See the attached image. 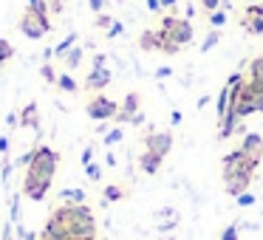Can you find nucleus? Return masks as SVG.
<instances>
[{
  "label": "nucleus",
  "instance_id": "nucleus-1",
  "mask_svg": "<svg viewBox=\"0 0 263 240\" xmlns=\"http://www.w3.org/2000/svg\"><path fill=\"white\" fill-rule=\"evenodd\" d=\"M51 215L68 226L74 240L77 237H97V221H93V212L85 204H63Z\"/></svg>",
  "mask_w": 263,
  "mask_h": 240
},
{
  "label": "nucleus",
  "instance_id": "nucleus-2",
  "mask_svg": "<svg viewBox=\"0 0 263 240\" xmlns=\"http://www.w3.org/2000/svg\"><path fill=\"white\" fill-rule=\"evenodd\" d=\"M57 167H60V153H57V150H51L48 144H37V147H34V161L29 164V170H26V172L43 178V181H54Z\"/></svg>",
  "mask_w": 263,
  "mask_h": 240
},
{
  "label": "nucleus",
  "instance_id": "nucleus-3",
  "mask_svg": "<svg viewBox=\"0 0 263 240\" xmlns=\"http://www.w3.org/2000/svg\"><path fill=\"white\" fill-rule=\"evenodd\" d=\"M159 29L164 31L167 40L176 43L178 48H184L187 43H193V37H195L193 23H190L187 17H176V14H164V17H161V26H159Z\"/></svg>",
  "mask_w": 263,
  "mask_h": 240
},
{
  "label": "nucleus",
  "instance_id": "nucleus-4",
  "mask_svg": "<svg viewBox=\"0 0 263 240\" xmlns=\"http://www.w3.org/2000/svg\"><path fill=\"white\" fill-rule=\"evenodd\" d=\"M257 161H249L243 155V150L240 147H235L232 153H227L221 158V172H223V181L227 178H232V175H255V170H257Z\"/></svg>",
  "mask_w": 263,
  "mask_h": 240
},
{
  "label": "nucleus",
  "instance_id": "nucleus-5",
  "mask_svg": "<svg viewBox=\"0 0 263 240\" xmlns=\"http://www.w3.org/2000/svg\"><path fill=\"white\" fill-rule=\"evenodd\" d=\"M85 113H88V119H93V122H114L116 119V113H119V102H114L110 96H93L91 102H88V108H85Z\"/></svg>",
  "mask_w": 263,
  "mask_h": 240
},
{
  "label": "nucleus",
  "instance_id": "nucleus-6",
  "mask_svg": "<svg viewBox=\"0 0 263 240\" xmlns=\"http://www.w3.org/2000/svg\"><path fill=\"white\" fill-rule=\"evenodd\" d=\"M144 150L161 155V158H164V155H170V150H173L170 130H153V133H147V136H144Z\"/></svg>",
  "mask_w": 263,
  "mask_h": 240
},
{
  "label": "nucleus",
  "instance_id": "nucleus-7",
  "mask_svg": "<svg viewBox=\"0 0 263 240\" xmlns=\"http://www.w3.org/2000/svg\"><path fill=\"white\" fill-rule=\"evenodd\" d=\"M17 29L23 31V37H29V40H43V37L48 34V29L40 23V17H37L31 9H26V12H23V17H20Z\"/></svg>",
  "mask_w": 263,
  "mask_h": 240
},
{
  "label": "nucleus",
  "instance_id": "nucleus-8",
  "mask_svg": "<svg viewBox=\"0 0 263 240\" xmlns=\"http://www.w3.org/2000/svg\"><path fill=\"white\" fill-rule=\"evenodd\" d=\"M48 189H51V181H43V178L31 175V172L23 175V195L29 201H46Z\"/></svg>",
  "mask_w": 263,
  "mask_h": 240
},
{
  "label": "nucleus",
  "instance_id": "nucleus-9",
  "mask_svg": "<svg viewBox=\"0 0 263 240\" xmlns=\"http://www.w3.org/2000/svg\"><path fill=\"white\" fill-rule=\"evenodd\" d=\"M139 108H142V96L139 93H127L125 99L119 102V113H116V125H130V119L139 113Z\"/></svg>",
  "mask_w": 263,
  "mask_h": 240
},
{
  "label": "nucleus",
  "instance_id": "nucleus-10",
  "mask_svg": "<svg viewBox=\"0 0 263 240\" xmlns=\"http://www.w3.org/2000/svg\"><path fill=\"white\" fill-rule=\"evenodd\" d=\"M167 43V34L161 29H144L142 34H139V46H142V51H159L164 48Z\"/></svg>",
  "mask_w": 263,
  "mask_h": 240
},
{
  "label": "nucleus",
  "instance_id": "nucleus-11",
  "mask_svg": "<svg viewBox=\"0 0 263 240\" xmlns=\"http://www.w3.org/2000/svg\"><path fill=\"white\" fill-rule=\"evenodd\" d=\"M114 82V71L110 68H91V74H85V88L88 91H105Z\"/></svg>",
  "mask_w": 263,
  "mask_h": 240
},
{
  "label": "nucleus",
  "instance_id": "nucleus-12",
  "mask_svg": "<svg viewBox=\"0 0 263 240\" xmlns=\"http://www.w3.org/2000/svg\"><path fill=\"white\" fill-rule=\"evenodd\" d=\"M240 150H243V155L249 161H257V164H260V158H263V138H260V133H246L243 142H240Z\"/></svg>",
  "mask_w": 263,
  "mask_h": 240
},
{
  "label": "nucleus",
  "instance_id": "nucleus-13",
  "mask_svg": "<svg viewBox=\"0 0 263 240\" xmlns=\"http://www.w3.org/2000/svg\"><path fill=\"white\" fill-rule=\"evenodd\" d=\"M40 237H46V240H74V237H71V232H68V226H65L63 221H57L54 215L46 221V226H43Z\"/></svg>",
  "mask_w": 263,
  "mask_h": 240
},
{
  "label": "nucleus",
  "instance_id": "nucleus-14",
  "mask_svg": "<svg viewBox=\"0 0 263 240\" xmlns=\"http://www.w3.org/2000/svg\"><path fill=\"white\" fill-rule=\"evenodd\" d=\"M249 184H252V175H232L223 181V189H227V195L238 198V195L249 192Z\"/></svg>",
  "mask_w": 263,
  "mask_h": 240
},
{
  "label": "nucleus",
  "instance_id": "nucleus-15",
  "mask_svg": "<svg viewBox=\"0 0 263 240\" xmlns=\"http://www.w3.org/2000/svg\"><path fill=\"white\" fill-rule=\"evenodd\" d=\"M161 155H156V153H150V150H144L142 155H139V170L142 172H147V175H156V172L161 170Z\"/></svg>",
  "mask_w": 263,
  "mask_h": 240
},
{
  "label": "nucleus",
  "instance_id": "nucleus-16",
  "mask_svg": "<svg viewBox=\"0 0 263 240\" xmlns=\"http://www.w3.org/2000/svg\"><path fill=\"white\" fill-rule=\"evenodd\" d=\"M240 29H246L249 34H263V17H257V14H249V12H243L240 14Z\"/></svg>",
  "mask_w": 263,
  "mask_h": 240
},
{
  "label": "nucleus",
  "instance_id": "nucleus-17",
  "mask_svg": "<svg viewBox=\"0 0 263 240\" xmlns=\"http://www.w3.org/2000/svg\"><path fill=\"white\" fill-rule=\"evenodd\" d=\"M29 9L37 14V17H40V23L51 31V17H48V12H51V9H48V0H29Z\"/></svg>",
  "mask_w": 263,
  "mask_h": 240
},
{
  "label": "nucleus",
  "instance_id": "nucleus-18",
  "mask_svg": "<svg viewBox=\"0 0 263 240\" xmlns=\"http://www.w3.org/2000/svg\"><path fill=\"white\" fill-rule=\"evenodd\" d=\"M20 127H31V130H40V119H37V105H26L23 113H20Z\"/></svg>",
  "mask_w": 263,
  "mask_h": 240
},
{
  "label": "nucleus",
  "instance_id": "nucleus-19",
  "mask_svg": "<svg viewBox=\"0 0 263 240\" xmlns=\"http://www.w3.org/2000/svg\"><path fill=\"white\" fill-rule=\"evenodd\" d=\"M74 46H77V31H71L68 37H63V40L54 46V57H57V59H65V57H68V51H71Z\"/></svg>",
  "mask_w": 263,
  "mask_h": 240
},
{
  "label": "nucleus",
  "instance_id": "nucleus-20",
  "mask_svg": "<svg viewBox=\"0 0 263 240\" xmlns=\"http://www.w3.org/2000/svg\"><path fill=\"white\" fill-rule=\"evenodd\" d=\"M229 93H232V88L229 85H223L221 88V93L215 96V113H218V122L227 116V110H229Z\"/></svg>",
  "mask_w": 263,
  "mask_h": 240
},
{
  "label": "nucleus",
  "instance_id": "nucleus-21",
  "mask_svg": "<svg viewBox=\"0 0 263 240\" xmlns=\"http://www.w3.org/2000/svg\"><path fill=\"white\" fill-rule=\"evenodd\" d=\"M60 201H63V204H85V189L68 187V189L60 192Z\"/></svg>",
  "mask_w": 263,
  "mask_h": 240
},
{
  "label": "nucleus",
  "instance_id": "nucleus-22",
  "mask_svg": "<svg viewBox=\"0 0 263 240\" xmlns=\"http://www.w3.org/2000/svg\"><path fill=\"white\" fill-rule=\"evenodd\" d=\"M82 57H85V48H82V46H74V48L68 51V57H65V68H68V71H77V68L82 65Z\"/></svg>",
  "mask_w": 263,
  "mask_h": 240
},
{
  "label": "nucleus",
  "instance_id": "nucleus-23",
  "mask_svg": "<svg viewBox=\"0 0 263 240\" xmlns=\"http://www.w3.org/2000/svg\"><path fill=\"white\" fill-rule=\"evenodd\" d=\"M125 198V189L116 187V184H108V187L102 189V206H108L110 201H122Z\"/></svg>",
  "mask_w": 263,
  "mask_h": 240
},
{
  "label": "nucleus",
  "instance_id": "nucleus-24",
  "mask_svg": "<svg viewBox=\"0 0 263 240\" xmlns=\"http://www.w3.org/2000/svg\"><path fill=\"white\" fill-rule=\"evenodd\" d=\"M57 88L65 93H77L80 91V85H77V79L71 74H57Z\"/></svg>",
  "mask_w": 263,
  "mask_h": 240
},
{
  "label": "nucleus",
  "instance_id": "nucleus-25",
  "mask_svg": "<svg viewBox=\"0 0 263 240\" xmlns=\"http://www.w3.org/2000/svg\"><path fill=\"white\" fill-rule=\"evenodd\" d=\"M20 195L23 192H14L12 201H9V223H14V226L20 223Z\"/></svg>",
  "mask_w": 263,
  "mask_h": 240
},
{
  "label": "nucleus",
  "instance_id": "nucleus-26",
  "mask_svg": "<svg viewBox=\"0 0 263 240\" xmlns=\"http://www.w3.org/2000/svg\"><path fill=\"white\" fill-rule=\"evenodd\" d=\"M122 138H125V130H122V127H110V130L102 136V144L105 147H114V144L122 142Z\"/></svg>",
  "mask_w": 263,
  "mask_h": 240
},
{
  "label": "nucleus",
  "instance_id": "nucleus-27",
  "mask_svg": "<svg viewBox=\"0 0 263 240\" xmlns=\"http://www.w3.org/2000/svg\"><path fill=\"white\" fill-rule=\"evenodd\" d=\"M249 79L257 82V85H263V63H260V57H255L249 63Z\"/></svg>",
  "mask_w": 263,
  "mask_h": 240
},
{
  "label": "nucleus",
  "instance_id": "nucleus-28",
  "mask_svg": "<svg viewBox=\"0 0 263 240\" xmlns=\"http://www.w3.org/2000/svg\"><path fill=\"white\" fill-rule=\"evenodd\" d=\"M218 40H221V31L218 29H212L210 34L204 37V43H201V54H206V51H212V48L218 46Z\"/></svg>",
  "mask_w": 263,
  "mask_h": 240
},
{
  "label": "nucleus",
  "instance_id": "nucleus-29",
  "mask_svg": "<svg viewBox=\"0 0 263 240\" xmlns=\"http://www.w3.org/2000/svg\"><path fill=\"white\" fill-rule=\"evenodd\" d=\"M12 57H14V46L9 40H3V37H0V65H6Z\"/></svg>",
  "mask_w": 263,
  "mask_h": 240
},
{
  "label": "nucleus",
  "instance_id": "nucleus-30",
  "mask_svg": "<svg viewBox=\"0 0 263 240\" xmlns=\"http://www.w3.org/2000/svg\"><path fill=\"white\" fill-rule=\"evenodd\" d=\"M249 79V76H246ZM252 82V79H249ZM252 99H255V110L257 113H263V85H257V82H252Z\"/></svg>",
  "mask_w": 263,
  "mask_h": 240
},
{
  "label": "nucleus",
  "instance_id": "nucleus-31",
  "mask_svg": "<svg viewBox=\"0 0 263 240\" xmlns=\"http://www.w3.org/2000/svg\"><path fill=\"white\" fill-rule=\"evenodd\" d=\"M223 23H227V12H223V9H218V12H210V26H212V29H221Z\"/></svg>",
  "mask_w": 263,
  "mask_h": 240
},
{
  "label": "nucleus",
  "instance_id": "nucleus-32",
  "mask_svg": "<svg viewBox=\"0 0 263 240\" xmlns=\"http://www.w3.org/2000/svg\"><path fill=\"white\" fill-rule=\"evenodd\" d=\"M12 172H14V161L3 158V167H0V181H3V184H9V178H12Z\"/></svg>",
  "mask_w": 263,
  "mask_h": 240
},
{
  "label": "nucleus",
  "instance_id": "nucleus-33",
  "mask_svg": "<svg viewBox=\"0 0 263 240\" xmlns=\"http://www.w3.org/2000/svg\"><path fill=\"white\" fill-rule=\"evenodd\" d=\"M31 161H34V150H29V153H23V155H17V158H14V167H17V170H29V164Z\"/></svg>",
  "mask_w": 263,
  "mask_h": 240
},
{
  "label": "nucleus",
  "instance_id": "nucleus-34",
  "mask_svg": "<svg viewBox=\"0 0 263 240\" xmlns=\"http://www.w3.org/2000/svg\"><path fill=\"white\" fill-rule=\"evenodd\" d=\"M122 31H125V23L114 20V23H110V29L105 31V37H108V40H114V37H122Z\"/></svg>",
  "mask_w": 263,
  "mask_h": 240
},
{
  "label": "nucleus",
  "instance_id": "nucleus-35",
  "mask_svg": "<svg viewBox=\"0 0 263 240\" xmlns=\"http://www.w3.org/2000/svg\"><path fill=\"white\" fill-rule=\"evenodd\" d=\"M85 175L91 178V181H99V178H102V167H99V164H93V161H91V164L85 167Z\"/></svg>",
  "mask_w": 263,
  "mask_h": 240
},
{
  "label": "nucleus",
  "instance_id": "nucleus-36",
  "mask_svg": "<svg viewBox=\"0 0 263 240\" xmlns=\"http://www.w3.org/2000/svg\"><path fill=\"white\" fill-rule=\"evenodd\" d=\"M238 229H240L238 223H229V226L221 232V240H238Z\"/></svg>",
  "mask_w": 263,
  "mask_h": 240
},
{
  "label": "nucleus",
  "instance_id": "nucleus-37",
  "mask_svg": "<svg viewBox=\"0 0 263 240\" xmlns=\"http://www.w3.org/2000/svg\"><path fill=\"white\" fill-rule=\"evenodd\" d=\"M40 74H43V79H46V82H57V74H54V68H51V63H43V68H40Z\"/></svg>",
  "mask_w": 263,
  "mask_h": 240
},
{
  "label": "nucleus",
  "instance_id": "nucleus-38",
  "mask_svg": "<svg viewBox=\"0 0 263 240\" xmlns=\"http://www.w3.org/2000/svg\"><path fill=\"white\" fill-rule=\"evenodd\" d=\"M201 9H204L206 14H210V12H218V9H221V0H201Z\"/></svg>",
  "mask_w": 263,
  "mask_h": 240
},
{
  "label": "nucleus",
  "instance_id": "nucleus-39",
  "mask_svg": "<svg viewBox=\"0 0 263 240\" xmlns=\"http://www.w3.org/2000/svg\"><path fill=\"white\" fill-rule=\"evenodd\" d=\"M235 201H238V206H252V204H255V195H252V192H243V195H238V198H235Z\"/></svg>",
  "mask_w": 263,
  "mask_h": 240
},
{
  "label": "nucleus",
  "instance_id": "nucleus-40",
  "mask_svg": "<svg viewBox=\"0 0 263 240\" xmlns=\"http://www.w3.org/2000/svg\"><path fill=\"white\" fill-rule=\"evenodd\" d=\"M82 167H88V164H91V161H93V144H88V147L85 150H82Z\"/></svg>",
  "mask_w": 263,
  "mask_h": 240
},
{
  "label": "nucleus",
  "instance_id": "nucleus-41",
  "mask_svg": "<svg viewBox=\"0 0 263 240\" xmlns=\"http://www.w3.org/2000/svg\"><path fill=\"white\" fill-rule=\"evenodd\" d=\"M110 23H114V17H108V14H97V29H110Z\"/></svg>",
  "mask_w": 263,
  "mask_h": 240
},
{
  "label": "nucleus",
  "instance_id": "nucleus-42",
  "mask_svg": "<svg viewBox=\"0 0 263 240\" xmlns=\"http://www.w3.org/2000/svg\"><path fill=\"white\" fill-rule=\"evenodd\" d=\"M243 12H249V14H257V17H263V0H260V3H249V6L243 9Z\"/></svg>",
  "mask_w": 263,
  "mask_h": 240
},
{
  "label": "nucleus",
  "instance_id": "nucleus-43",
  "mask_svg": "<svg viewBox=\"0 0 263 240\" xmlns=\"http://www.w3.org/2000/svg\"><path fill=\"white\" fill-rule=\"evenodd\" d=\"M88 6H91L93 14H102L105 12V0H88Z\"/></svg>",
  "mask_w": 263,
  "mask_h": 240
},
{
  "label": "nucleus",
  "instance_id": "nucleus-44",
  "mask_svg": "<svg viewBox=\"0 0 263 240\" xmlns=\"http://www.w3.org/2000/svg\"><path fill=\"white\" fill-rule=\"evenodd\" d=\"M93 68H108V57L105 54H93Z\"/></svg>",
  "mask_w": 263,
  "mask_h": 240
},
{
  "label": "nucleus",
  "instance_id": "nucleus-45",
  "mask_svg": "<svg viewBox=\"0 0 263 240\" xmlns=\"http://www.w3.org/2000/svg\"><path fill=\"white\" fill-rule=\"evenodd\" d=\"M173 76V68H167V65H161L159 71H156V79H170Z\"/></svg>",
  "mask_w": 263,
  "mask_h": 240
},
{
  "label": "nucleus",
  "instance_id": "nucleus-46",
  "mask_svg": "<svg viewBox=\"0 0 263 240\" xmlns=\"http://www.w3.org/2000/svg\"><path fill=\"white\" fill-rule=\"evenodd\" d=\"M12 226H14V223H6V226H3V234H0V240H20V237H14V234H12Z\"/></svg>",
  "mask_w": 263,
  "mask_h": 240
},
{
  "label": "nucleus",
  "instance_id": "nucleus-47",
  "mask_svg": "<svg viewBox=\"0 0 263 240\" xmlns=\"http://www.w3.org/2000/svg\"><path fill=\"white\" fill-rule=\"evenodd\" d=\"M48 9H51V12H63V9H65V0H48Z\"/></svg>",
  "mask_w": 263,
  "mask_h": 240
},
{
  "label": "nucleus",
  "instance_id": "nucleus-48",
  "mask_svg": "<svg viewBox=\"0 0 263 240\" xmlns=\"http://www.w3.org/2000/svg\"><path fill=\"white\" fill-rule=\"evenodd\" d=\"M0 155H3V158L9 155V136H0Z\"/></svg>",
  "mask_w": 263,
  "mask_h": 240
},
{
  "label": "nucleus",
  "instance_id": "nucleus-49",
  "mask_svg": "<svg viewBox=\"0 0 263 240\" xmlns=\"http://www.w3.org/2000/svg\"><path fill=\"white\" fill-rule=\"evenodd\" d=\"M147 12L159 14V12H161V0H147Z\"/></svg>",
  "mask_w": 263,
  "mask_h": 240
},
{
  "label": "nucleus",
  "instance_id": "nucleus-50",
  "mask_svg": "<svg viewBox=\"0 0 263 240\" xmlns=\"http://www.w3.org/2000/svg\"><path fill=\"white\" fill-rule=\"evenodd\" d=\"M6 125H9V127H17V125H20V113H9V116H6Z\"/></svg>",
  "mask_w": 263,
  "mask_h": 240
},
{
  "label": "nucleus",
  "instance_id": "nucleus-51",
  "mask_svg": "<svg viewBox=\"0 0 263 240\" xmlns=\"http://www.w3.org/2000/svg\"><path fill=\"white\" fill-rule=\"evenodd\" d=\"M130 125H133V127H142V125H144V113H142V110H139V113L130 119Z\"/></svg>",
  "mask_w": 263,
  "mask_h": 240
},
{
  "label": "nucleus",
  "instance_id": "nucleus-52",
  "mask_svg": "<svg viewBox=\"0 0 263 240\" xmlns=\"http://www.w3.org/2000/svg\"><path fill=\"white\" fill-rule=\"evenodd\" d=\"M170 125H181V110H173L170 113Z\"/></svg>",
  "mask_w": 263,
  "mask_h": 240
},
{
  "label": "nucleus",
  "instance_id": "nucleus-53",
  "mask_svg": "<svg viewBox=\"0 0 263 240\" xmlns=\"http://www.w3.org/2000/svg\"><path fill=\"white\" fill-rule=\"evenodd\" d=\"M176 3H178V0H161V9H170V12H173V9H176Z\"/></svg>",
  "mask_w": 263,
  "mask_h": 240
},
{
  "label": "nucleus",
  "instance_id": "nucleus-54",
  "mask_svg": "<svg viewBox=\"0 0 263 240\" xmlns=\"http://www.w3.org/2000/svg\"><path fill=\"white\" fill-rule=\"evenodd\" d=\"M108 130H110V127H108V122H99V125H97V133H102V136H105Z\"/></svg>",
  "mask_w": 263,
  "mask_h": 240
},
{
  "label": "nucleus",
  "instance_id": "nucleus-55",
  "mask_svg": "<svg viewBox=\"0 0 263 240\" xmlns=\"http://www.w3.org/2000/svg\"><path fill=\"white\" fill-rule=\"evenodd\" d=\"M105 164H108V167H116V155L108 153V155H105Z\"/></svg>",
  "mask_w": 263,
  "mask_h": 240
},
{
  "label": "nucleus",
  "instance_id": "nucleus-56",
  "mask_svg": "<svg viewBox=\"0 0 263 240\" xmlns=\"http://www.w3.org/2000/svg\"><path fill=\"white\" fill-rule=\"evenodd\" d=\"M20 240H40V234H34V232H23V237Z\"/></svg>",
  "mask_w": 263,
  "mask_h": 240
},
{
  "label": "nucleus",
  "instance_id": "nucleus-57",
  "mask_svg": "<svg viewBox=\"0 0 263 240\" xmlns=\"http://www.w3.org/2000/svg\"><path fill=\"white\" fill-rule=\"evenodd\" d=\"M246 3H260V0H246Z\"/></svg>",
  "mask_w": 263,
  "mask_h": 240
},
{
  "label": "nucleus",
  "instance_id": "nucleus-58",
  "mask_svg": "<svg viewBox=\"0 0 263 240\" xmlns=\"http://www.w3.org/2000/svg\"><path fill=\"white\" fill-rule=\"evenodd\" d=\"M260 63H263V54H260Z\"/></svg>",
  "mask_w": 263,
  "mask_h": 240
}]
</instances>
